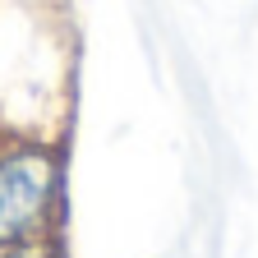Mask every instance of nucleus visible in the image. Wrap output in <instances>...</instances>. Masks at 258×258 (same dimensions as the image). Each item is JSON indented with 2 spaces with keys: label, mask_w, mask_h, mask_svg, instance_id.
<instances>
[{
  "label": "nucleus",
  "mask_w": 258,
  "mask_h": 258,
  "mask_svg": "<svg viewBox=\"0 0 258 258\" xmlns=\"http://www.w3.org/2000/svg\"><path fill=\"white\" fill-rule=\"evenodd\" d=\"M5 258H64V249L60 244H14V249H5Z\"/></svg>",
  "instance_id": "nucleus-2"
},
{
  "label": "nucleus",
  "mask_w": 258,
  "mask_h": 258,
  "mask_svg": "<svg viewBox=\"0 0 258 258\" xmlns=\"http://www.w3.org/2000/svg\"><path fill=\"white\" fill-rule=\"evenodd\" d=\"M55 152L42 143H5L0 148V249L42 240L55 212Z\"/></svg>",
  "instance_id": "nucleus-1"
}]
</instances>
